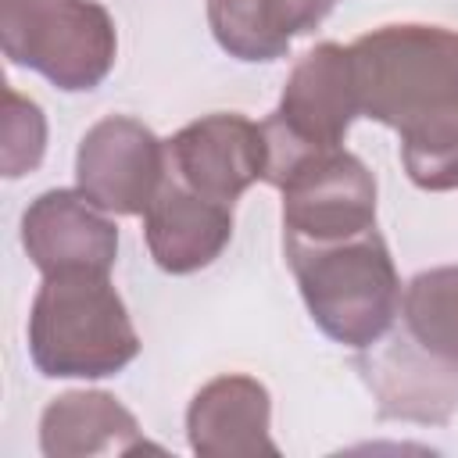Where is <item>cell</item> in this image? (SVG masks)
<instances>
[{
	"instance_id": "obj_13",
	"label": "cell",
	"mask_w": 458,
	"mask_h": 458,
	"mask_svg": "<svg viewBox=\"0 0 458 458\" xmlns=\"http://www.w3.org/2000/svg\"><path fill=\"white\" fill-rule=\"evenodd\" d=\"M39 451L47 458H89L161 447L143 437L136 415L114 394L68 390L54 397L39 415Z\"/></svg>"
},
{
	"instance_id": "obj_1",
	"label": "cell",
	"mask_w": 458,
	"mask_h": 458,
	"mask_svg": "<svg viewBox=\"0 0 458 458\" xmlns=\"http://www.w3.org/2000/svg\"><path fill=\"white\" fill-rule=\"evenodd\" d=\"M283 250L311 322L333 344L365 351L397 322L401 276L376 225L336 243L283 236Z\"/></svg>"
},
{
	"instance_id": "obj_15",
	"label": "cell",
	"mask_w": 458,
	"mask_h": 458,
	"mask_svg": "<svg viewBox=\"0 0 458 458\" xmlns=\"http://www.w3.org/2000/svg\"><path fill=\"white\" fill-rule=\"evenodd\" d=\"M397 132L404 172L419 190H458V100L408 122Z\"/></svg>"
},
{
	"instance_id": "obj_11",
	"label": "cell",
	"mask_w": 458,
	"mask_h": 458,
	"mask_svg": "<svg viewBox=\"0 0 458 458\" xmlns=\"http://www.w3.org/2000/svg\"><path fill=\"white\" fill-rule=\"evenodd\" d=\"M186 440L200 458L279 454V444L272 440L268 386L247 372L208 379L186 408Z\"/></svg>"
},
{
	"instance_id": "obj_18",
	"label": "cell",
	"mask_w": 458,
	"mask_h": 458,
	"mask_svg": "<svg viewBox=\"0 0 458 458\" xmlns=\"http://www.w3.org/2000/svg\"><path fill=\"white\" fill-rule=\"evenodd\" d=\"M336 0H268V11H272V21L276 29L293 43L297 36H308L315 32L329 14H333Z\"/></svg>"
},
{
	"instance_id": "obj_14",
	"label": "cell",
	"mask_w": 458,
	"mask_h": 458,
	"mask_svg": "<svg viewBox=\"0 0 458 458\" xmlns=\"http://www.w3.org/2000/svg\"><path fill=\"white\" fill-rule=\"evenodd\" d=\"M419 351L458 369V265H437L408 279L394 322Z\"/></svg>"
},
{
	"instance_id": "obj_16",
	"label": "cell",
	"mask_w": 458,
	"mask_h": 458,
	"mask_svg": "<svg viewBox=\"0 0 458 458\" xmlns=\"http://www.w3.org/2000/svg\"><path fill=\"white\" fill-rule=\"evenodd\" d=\"M208 25L215 43L236 61H279L290 39L276 29L268 0H208Z\"/></svg>"
},
{
	"instance_id": "obj_5",
	"label": "cell",
	"mask_w": 458,
	"mask_h": 458,
	"mask_svg": "<svg viewBox=\"0 0 458 458\" xmlns=\"http://www.w3.org/2000/svg\"><path fill=\"white\" fill-rule=\"evenodd\" d=\"M358 118V93L351 54L340 43H318L297 57L286 75L276 111L261 122L268 143L265 182L279 186L283 175L308 154L344 147L351 122Z\"/></svg>"
},
{
	"instance_id": "obj_9",
	"label": "cell",
	"mask_w": 458,
	"mask_h": 458,
	"mask_svg": "<svg viewBox=\"0 0 458 458\" xmlns=\"http://www.w3.org/2000/svg\"><path fill=\"white\" fill-rule=\"evenodd\" d=\"M354 369L383 419L444 426L458 411V369L419 351L397 326L358 351Z\"/></svg>"
},
{
	"instance_id": "obj_3",
	"label": "cell",
	"mask_w": 458,
	"mask_h": 458,
	"mask_svg": "<svg viewBox=\"0 0 458 458\" xmlns=\"http://www.w3.org/2000/svg\"><path fill=\"white\" fill-rule=\"evenodd\" d=\"M358 114L390 129L458 100V32L401 21L358 36L351 47Z\"/></svg>"
},
{
	"instance_id": "obj_7",
	"label": "cell",
	"mask_w": 458,
	"mask_h": 458,
	"mask_svg": "<svg viewBox=\"0 0 458 458\" xmlns=\"http://www.w3.org/2000/svg\"><path fill=\"white\" fill-rule=\"evenodd\" d=\"M168 179V143L129 114L93 122L75 150V190L107 215H143Z\"/></svg>"
},
{
	"instance_id": "obj_4",
	"label": "cell",
	"mask_w": 458,
	"mask_h": 458,
	"mask_svg": "<svg viewBox=\"0 0 458 458\" xmlns=\"http://www.w3.org/2000/svg\"><path fill=\"white\" fill-rule=\"evenodd\" d=\"M0 47L50 86L89 93L114 68L118 32L97 0H0Z\"/></svg>"
},
{
	"instance_id": "obj_10",
	"label": "cell",
	"mask_w": 458,
	"mask_h": 458,
	"mask_svg": "<svg viewBox=\"0 0 458 458\" xmlns=\"http://www.w3.org/2000/svg\"><path fill=\"white\" fill-rule=\"evenodd\" d=\"M21 247L39 276L104 272L118 261V225L79 190H47L21 215Z\"/></svg>"
},
{
	"instance_id": "obj_2",
	"label": "cell",
	"mask_w": 458,
	"mask_h": 458,
	"mask_svg": "<svg viewBox=\"0 0 458 458\" xmlns=\"http://www.w3.org/2000/svg\"><path fill=\"white\" fill-rule=\"evenodd\" d=\"M140 354V333L104 272H54L32 297L29 358L47 379L118 376Z\"/></svg>"
},
{
	"instance_id": "obj_12",
	"label": "cell",
	"mask_w": 458,
	"mask_h": 458,
	"mask_svg": "<svg viewBox=\"0 0 458 458\" xmlns=\"http://www.w3.org/2000/svg\"><path fill=\"white\" fill-rule=\"evenodd\" d=\"M143 240L154 265L168 276L208 268L233 240V208L200 197L172 172L143 211Z\"/></svg>"
},
{
	"instance_id": "obj_6",
	"label": "cell",
	"mask_w": 458,
	"mask_h": 458,
	"mask_svg": "<svg viewBox=\"0 0 458 458\" xmlns=\"http://www.w3.org/2000/svg\"><path fill=\"white\" fill-rule=\"evenodd\" d=\"M283 236L336 243L376 225V175L344 147L301 157L283 182Z\"/></svg>"
},
{
	"instance_id": "obj_8",
	"label": "cell",
	"mask_w": 458,
	"mask_h": 458,
	"mask_svg": "<svg viewBox=\"0 0 458 458\" xmlns=\"http://www.w3.org/2000/svg\"><path fill=\"white\" fill-rule=\"evenodd\" d=\"M168 172L200 197L233 208L268 172L265 129L236 111L204 114L168 140Z\"/></svg>"
},
{
	"instance_id": "obj_17",
	"label": "cell",
	"mask_w": 458,
	"mask_h": 458,
	"mask_svg": "<svg viewBox=\"0 0 458 458\" xmlns=\"http://www.w3.org/2000/svg\"><path fill=\"white\" fill-rule=\"evenodd\" d=\"M47 154V114L36 100L21 97L18 89H4V147L0 168L7 179H21L39 168Z\"/></svg>"
}]
</instances>
